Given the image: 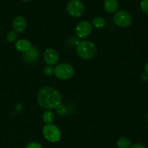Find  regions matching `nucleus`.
<instances>
[{
    "label": "nucleus",
    "mask_w": 148,
    "mask_h": 148,
    "mask_svg": "<svg viewBox=\"0 0 148 148\" xmlns=\"http://www.w3.org/2000/svg\"><path fill=\"white\" fill-rule=\"evenodd\" d=\"M37 101L39 105L45 109H53L61 105L62 97L54 88L46 86L38 92Z\"/></svg>",
    "instance_id": "obj_1"
},
{
    "label": "nucleus",
    "mask_w": 148,
    "mask_h": 148,
    "mask_svg": "<svg viewBox=\"0 0 148 148\" xmlns=\"http://www.w3.org/2000/svg\"><path fill=\"white\" fill-rule=\"evenodd\" d=\"M96 46L89 40H82L77 45V55L84 60L91 59L96 53Z\"/></svg>",
    "instance_id": "obj_2"
},
{
    "label": "nucleus",
    "mask_w": 148,
    "mask_h": 148,
    "mask_svg": "<svg viewBox=\"0 0 148 148\" xmlns=\"http://www.w3.org/2000/svg\"><path fill=\"white\" fill-rule=\"evenodd\" d=\"M75 73V69L72 65L62 63L56 65L54 68V75L59 79L66 80L70 79Z\"/></svg>",
    "instance_id": "obj_3"
},
{
    "label": "nucleus",
    "mask_w": 148,
    "mask_h": 148,
    "mask_svg": "<svg viewBox=\"0 0 148 148\" xmlns=\"http://www.w3.org/2000/svg\"><path fill=\"white\" fill-rule=\"evenodd\" d=\"M43 134L46 140L50 143H56L61 139V132L53 124H46L43 129Z\"/></svg>",
    "instance_id": "obj_4"
},
{
    "label": "nucleus",
    "mask_w": 148,
    "mask_h": 148,
    "mask_svg": "<svg viewBox=\"0 0 148 148\" xmlns=\"http://www.w3.org/2000/svg\"><path fill=\"white\" fill-rule=\"evenodd\" d=\"M114 22L117 26L122 28L130 27L132 22V18L130 13L126 10H120L116 12L114 17Z\"/></svg>",
    "instance_id": "obj_5"
},
{
    "label": "nucleus",
    "mask_w": 148,
    "mask_h": 148,
    "mask_svg": "<svg viewBox=\"0 0 148 148\" xmlns=\"http://www.w3.org/2000/svg\"><path fill=\"white\" fill-rule=\"evenodd\" d=\"M66 11L72 17H79L85 12V7L79 0H71L66 4Z\"/></svg>",
    "instance_id": "obj_6"
},
{
    "label": "nucleus",
    "mask_w": 148,
    "mask_h": 148,
    "mask_svg": "<svg viewBox=\"0 0 148 148\" xmlns=\"http://www.w3.org/2000/svg\"><path fill=\"white\" fill-rule=\"evenodd\" d=\"M92 32V25L87 20H82L77 25L75 33L79 38H85L90 35Z\"/></svg>",
    "instance_id": "obj_7"
},
{
    "label": "nucleus",
    "mask_w": 148,
    "mask_h": 148,
    "mask_svg": "<svg viewBox=\"0 0 148 148\" xmlns=\"http://www.w3.org/2000/svg\"><path fill=\"white\" fill-rule=\"evenodd\" d=\"M43 59L49 66L56 64L59 61V55L53 49H47L43 53Z\"/></svg>",
    "instance_id": "obj_8"
},
{
    "label": "nucleus",
    "mask_w": 148,
    "mask_h": 148,
    "mask_svg": "<svg viewBox=\"0 0 148 148\" xmlns=\"http://www.w3.org/2000/svg\"><path fill=\"white\" fill-rule=\"evenodd\" d=\"M12 27L14 31L16 33H23L26 30L27 27V21L25 18L22 16H17L14 19L12 22Z\"/></svg>",
    "instance_id": "obj_9"
},
{
    "label": "nucleus",
    "mask_w": 148,
    "mask_h": 148,
    "mask_svg": "<svg viewBox=\"0 0 148 148\" xmlns=\"http://www.w3.org/2000/svg\"><path fill=\"white\" fill-rule=\"evenodd\" d=\"M38 56L39 53L37 49L35 47H32L30 50L25 52V54L23 56V57H24L25 61L27 63L31 64L36 62L38 60Z\"/></svg>",
    "instance_id": "obj_10"
},
{
    "label": "nucleus",
    "mask_w": 148,
    "mask_h": 148,
    "mask_svg": "<svg viewBox=\"0 0 148 148\" xmlns=\"http://www.w3.org/2000/svg\"><path fill=\"white\" fill-rule=\"evenodd\" d=\"M32 48V44L29 40L26 39H20L15 43V49L18 51L26 52Z\"/></svg>",
    "instance_id": "obj_11"
},
{
    "label": "nucleus",
    "mask_w": 148,
    "mask_h": 148,
    "mask_svg": "<svg viewBox=\"0 0 148 148\" xmlns=\"http://www.w3.org/2000/svg\"><path fill=\"white\" fill-rule=\"evenodd\" d=\"M103 7L107 12L114 13L118 10L119 2L117 0H105L103 2Z\"/></svg>",
    "instance_id": "obj_12"
},
{
    "label": "nucleus",
    "mask_w": 148,
    "mask_h": 148,
    "mask_svg": "<svg viewBox=\"0 0 148 148\" xmlns=\"http://www.w3.org/2000/svg\"><path fill=\"white\" fill-rule=\"evenodd\" d=\"M55 119V115L51 111H45V113L43 115V120L44 123L46 124H51L53 122Z\"/></svg>",
    "instance_id": "obj_13"
},
{
    "label": "nucleus",
    "mask_w": 148,
    "mask_h": 148,
    "mask_svg": "<svg viewBox=\"0 0 148 148\" xmlns=\"http://www.w3.org/2000/svg\"><path fill=\"white\" fill-rule=\"evenodd\" d=\"M118 148H129L131 146V140L127 137H121L116 142Z\"/></svg>",
    "instance_id": "obj_14"
},
{
    "label": "nucleus",
    "mask_w": 148,
    "mask_h": 148,
    "mask_svg": "<svg viewBox=\"0 0 148 148\" xmlns=\"http://www.w3.org/2000/svg\"><path fill=\"white\" fill-rule=\"evenodd\" d=\"M92 25L95 28H103L106 25V21L103 17H96L92 20Z\"/></svg>",
    "instance_id": "obj_15"
},
{
    "label": "nucleus",
    "mask_w": 148,
    "mask_h": 148,
    "mask_svg": "<svg viewBox=\"0 0 148 148\" xmlns=\"http://www.w3.org/2000/svg\"><path fill=\"white\" fill-rule=\"evenodd\" d=\"M17 39V34L15 31H10L7 35V40L10 43H13Z\"/></svg>",
    "instance_id": "obj_16"
},
{
    "label": "nucleus",
    "mask_w": 148,
    "mask_h": 148,
    "mask_svg": "<svg viewBox=\"0 0 148 148\" xmlns=\"http://www.w3.org/2000/svg\"><path fill=\"white\" fill-rule=\"evenodd\" d=\"M43 72L47 76H53L54 75V68L52 67L51 66L48 65V66H45L43 68Z\"/></svg>",
    "instance_id": "obj_17"
},
{
    "label": "nucleus",
    "mask_w": 148,
    "mask_h": 148,
    "mask_svg": "<svg viewBox=\"0 0 148 148\" xmlns=\"http://www.w3.org/2000/svg\"><path fill=\"white\" fill-rule=\"evenodd\" d=\"M140 7L143 12L148 14V0H142L140 2Z\"/></svg>",
    "instance_id": "obj_18"
},
{
    "label": "nucleus",
    "mask_w": 148,
    "mask_h": 148,
    "mask_svg": "<svg viewBox=\"0 0 148 148\" xmlns=\"http://www.w3.org/2000/svg\"><path fill=\"white\" fill-rule=\"evenodd\" d=\"M26 148H43V147L38 143H30L26 146Z\"/></svg>",
    "instance_id": "obj_19"
},
{
    "label": "nucleus",
    "mask_w": 148,
    "mask_h": 148,
    "mask_svg": "<svg viewBox=\"0 0 148 148\" xmlns=\"http://www.w3.org/2000/svg\"><path fill=\"white\" fill-rule=\"evenodd\" d=\"M57 113L59 114V115H64V114L66 113V110H65V108L64 106H59L57 107Z\"/></svg>",
    "instance_id": "obj_20"
},
{
    "label": "nucleus",
    "mask_w": 148,
    "mask_h": 148,
    "mask_svg": "<svg viewBox=\"0 0 148 148\" xmlns=\"http://www.w3.org/2000/svg\"><path fill=\"white\" fill-rule=\"evenodd\" d=\"M130 148H146L143 145L140 144V143H135V144L132 145Z\"/></svg>",
    "instance_id": "obj_21"
},
{
    "label": "nucleus",
    "mask_w": 148,
    "mask_h": 148,
    "mask_svg": "<svg viewBox=\"0 0 148 148\" xmlns=\"http://www.w3.org/2000/svg\"><path fill=\"white\" fill-rule=\"evenodd\" d=\"M145 72L146 75L148 76V62H147L146 64L145 65Z\"/></svg>",
    "instance_id": "obj_22"
},
{
    "label": "nucleus",
    "mask_w": 148,
    "mask_h": 148,
    "mask_svg": "<svg viewBox=\"0 0 148 148\" xmlns=\"http://www.w3.org/2000/svg\"><path fill=\"white\" fill-rule=\"evenodd\" d=\"M22 1H30V0H22Z\"/></svg>",
    "instance_id": "obj_23"
},
{
    "label": "nucleus",
    "mask_w": 148,
    "mask_h": 148,
    "mask_svg": "<svg viewBox=\"0 0 148 148\" xmlns=\"http://www.w3.org/2000/svg\"><path fill=\"white\" fill-rule=\"evenodd\" d=\"M147 121H148V114H147Z\"/></svg>",
    "instance_id": "obj_24"
}]
</instances>
